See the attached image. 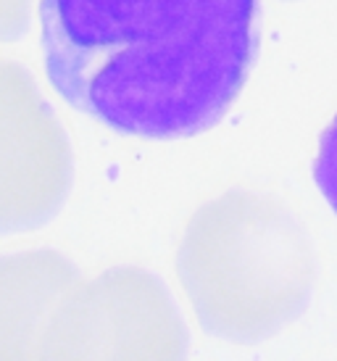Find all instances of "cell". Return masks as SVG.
<instances>
[{"mask_svg": "<svg viewBox=\"0 0 337 361\" xmlns=\"http://www.w3.org/2000/svg\"><path fill=\"white\" fill-rule=\"evenodd\" d=\"M182 322L161 285L137 269L77 280L61 303L45 356H179Z\"/></svg>", "mask_w": 337, "mask_h": 361, "instance_id": "277c9868", "label": "cell"}, {"mask_svg": "<svg viewBox=\"0 0 337 361\" xmlns=\"http://www.w3.org/2000/svg\"><path fill=\"white\" fill-rule=\"evenodd\" d=\"M177 269L200 324L238 343L279 332L314 290V253L300 224L253 192H227L190 219Z\"/></svg>", "mask_w": 337, "mask_h": 361, "instance_id": "7a4b0ae2", "label": "cell"}, {"mask_svg": "<svg viewBox=\"0 0 337 361\" xmlns=\"http://www.w3.org/2000/svg\"><path fill=\"white\" fill-rule=\"evenodd\" d=\"M77 280L74 267L59 253L0 259V359L45 356L56 314Z\"/></svg>", "mask_w": 337, "mask_h": 361, "instance_id": "5b68a950", "label": "cell"}, {"mask_svg": "<svg viewBox=\"0 0 337 361\" xmlns=\"http://www.w3.org/2000/svg\"><path fill=\"white\" fill-rule=\"evenodd\" d=\"M314 182L337 214V116L319 142L317 161H314Z\"/></svg>", "mask_w": 337, "mask_h": 361, "instance_id": "8992f818", "label": "cell"}, {"mask_svg": "<svg viewBox=\"0 0 337 361\" xmlns=\"http://www.w3.org/2000/svg\"><path fill=\"white\" fill-rule=\"evenodd\" d=\"M35 0H0V42L19 40L30 30Z\"/></svg>", "mask_w": 337, "mask_h": 361, "instance_id": "52a82bcc", "label": "cell"}, {"mask_svg": "<svg viewBox=\"0 0 337 361\" xmlns=\"http://www.w3.org/2000/svg\"><path fill=\"white\" fill-rule=\"evenodd\" d=\"M258 0H40L61 98L121 135L195 137L224 119L258 53Z\"/></svg>", "mask_w": 337, "mask_h": 361, "instance_id": "6da1fadb", "label": "cell"}, {"mask_svg": "<svg viewBox=\"0 0 337 361\" xmlns=\"http://www.w3.org/2000/svg\"><path fill=\"white\" fill-rule=\"evenodd\" d=\"M74 182L69 135L21 63L0 59V235L45 227Z\"/></svg>", "mask_w": 337, "mask_h": 361, "instance_id": "3957f363", "label": "cell"}]
</instances>
